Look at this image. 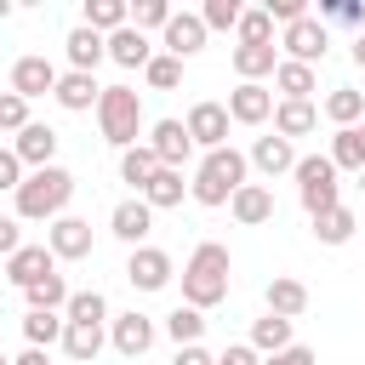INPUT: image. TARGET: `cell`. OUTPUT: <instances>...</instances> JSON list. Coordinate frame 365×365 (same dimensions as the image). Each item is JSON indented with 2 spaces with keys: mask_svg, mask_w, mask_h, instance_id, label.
<instances>
[{
  "mask_svg": "<svg viewBox=\"0 0 365 365\" xmlns=\"http://www.w3.org/2000/svg\"><path fill=\"white\" fill-rule=\"evenodd\" d=\"M63 46H68V68H80V74H97V63L108 57V40H103V34H91L86 23H80V29H68V40H63Z\"/></svg>",
  "mask_w": 365,
  "mask_h": 365,
  "instance_id": "44dd1931",
  "label": "cell"
},
{
  "mask_svg": "<svg viewBox=\"0 0 365 365\" xmlns=\"http://www.w3.org/2000/svg\"><path fill=\"white\" fill-rule=\"evenodd\" d=\"M279 46H285V63H308V68H314V63L325 57V46H331V29L308 11V17H297V23L279 34Z\"/></svg>",
  "mask_w": 365,
  "mask_h": 365,
  "instance_id": "8992f818",
  "label": "cell"
},
{
  "mask_svg": "<svg viewBox=\"0 0 365 365\" xmlns=\"http://www.w3.org/2000/svg\"><path fill=\"white\" fill-rule=\"evenodd\" d=\"M205 34H211V29L200 23V11H177V17L165 23V51L182 63V57H194V51L205 46Z\"/></svg>",
  "mask_w": 365,
  "mask_h": 365,
  "instance_id": "e0dca14e",
  "label": "cell"
},
{
  "mask_svg": "<svg viewBox=\"0 0 365 365\" xmlns=\"http://www.w3.org/2000/svg\"><path fill=\"white\" fill-rule=\"evenodd\" d=\"M11 154H17L23 165L46 171V165H51V154H57V131H51V125H40V120H29V125L17 131V143H11Z\"/></svg>",
  "mask_w": 365,
  "mask_h": 365,
  "instance_id": "2e32d148",
  "label": "cell"
},
{
  "mask_svg": "<svg viewBox=\"0 0 365 365\" xmlns=\"http://www.w3.org/2000/svg\"><path fill=\"white\" fill-rule=\"evenodd\" d=\"M154 171H160V154H154L148 143H137V148H125V154H120V182H131L137 194L154 182Z\"/></svg>",
  "mask_w": 365,
  "mask_h": 365,
  "instance_id": "4316f807",
  "label": "cell"
},
{
  "mask_svg": "<svg viewBox=\"0 0 365 365\" xmlns=\"http://www.w3.org/2000/svg\"><path fill=\"white\" fill-rule=\"evenodd\" d=\"M182 125H188L194 148H205V154H211V148H228V103H211V97H205V103L188 108Z\"/></svg>",
  "mask_w": 365,
  "mask_h": 365,
  "instance_id": "52a82bcc",
  "label": "cell"
},
{
  "mask_svg": "<svg viewBox=\"0 0 365 365\" xmlns=\"http://www.w3.org/2000/svg\"><path fill=\"white\" fill-rule=\"evenodd\" d=\"M274 68H279V51L274 46H234V74L245 86H262V74H274Z\"/></svg>",
  "mask_w": 365,
  "mask_h": 365,
  "instance_id": "cb8c5ba5",
  "label": "cell"
},
{
  "mask_svg": "<svg viewBox=\"0 0 365 365\" xmlns=\"http://www.w3.org/2000/svg\"><path fill=\"white\" fill-rule=\"evenodd\" d=\"M359 114H365V91H354V86H336V91L325 97V120H336V131L359 125Z\"/></svg>",
  "mask_w": 365,
  "mask_h": 365,
  "instance_id": "1f68e13d",
  "label": "cell"
},
{
  "mask_svg": "<svg viewBox=\"0 0 365 365\" xmlns=\"http://www.w3.org/2000/svg\"><path fill=\"white\" fill-rule=\"evenodd\" d=\"M240 11H245L240 0H205L200 6V23L205 29H240Z\"/></svg>",
  "mask_w": 365,
  "mask_h": 365,
  "instance_id": "60d3db41",
  "label": "cell"
},
{
  "mask_svg": "<svg viewBox=\"0 0 365 365\" xmlns=\"http://www.w3.org/2000/svg\"><path fill=\"white\" fill-rule=\"evenodd\" d=\"M274 86H279V103H308L319 80H314L308 63H279V68H274Z\"/></svg>",
  "mask_w": 365,
  "mask_h": 365,
  "instance_id": "d4e9b609",
  "label": "cell"
},
{
  "mask_svg": "<svg viewBox=\"0 0 365 365\" xmlns=\"http://www.w3.org/2000/svg\"><path fill=\"white\" fill-rule=\"evenodd\" d=\"M268 17H274V23H285V29H291V23H297V17H308V6H302V0H268Z\"/></svg>",
  "mask_w": 365,
  "mask_h": 365,
  "instance_id": "bcb514c9",
  "label": "cell"
},
{
  "mask_svg": "<svg viewBox=\"0 0 365 365\" xmlns=\"http://www.w3.org/2000/svg\"><path fill=\"white\" fill-rule=\"evenodd\" d=\"M11 91L23 97V103H34V97H46V91H57V68L46 63V57H17L11 63Z\"/></svg>",
  "mask_w": 365,
  "mask_h": 365,
  "instance_id": "5bb4252c",
  "label": "cell"
},
{
  "mask_svg": "<svg viewBox=\"0 0 365 365\" xmlns=\"http://www.w3.org/2000/svg\"><path fill=\"white\" fill-rule=\"evenodd\" d=\"M108 57H114L120 68H148V63H154V46H148V34H143V29H131V23H125V29H114V34H108Z\"/></svg>",
  "mask_w": 365,
  "mask_h": 365,
  "instance_id": "d6986e66",
  "label": "cell"
},
{
  "mask_svg": "<svg viewBox=\"0 0 365 365\" xmlns=\"http://www.w3.org/2000/svg\"><path fill=\"white\" fill-rule=\"evenodd\" d=\"M228 211H234V222L257 228V222H268V217H274V194H268L262 182H245V188L228 200Z\"/></svg>",
  "mask_w": 365,
  "mask_h": 365,
  "instance_id": "7402d4cb",
  "label": "cell"
},
{
  "mask_svg": "<svg viewBox=\"0 0 365 365\" xmlns=\"http://www.w3.org/2000/svg\"><path fill=\"white\" fill-rule=\"evenodd\" d=\"M0 188H11V194L23 188V160H17L11 148H0Z\"/></svg>",
  "mask_w": 365,
  "mask_h": 365,
  "instance_id": "f6af8a7d",
  "label": "cell"
},
{
  "mask_svg": "<svg viewBox=\"0 0 365 365\" xmlns=\"http://www.w3.org/2000/svg\"><path fill=\"white\" fill-rule=\"evenodd\" d=\"M108 228H114V240H125L131 251L154 234V211H148V200L137 194V200H120L114 211H108Z\"/></svg>",
  "mask_w": 365,
  "mask_h": 365,
  "instance_id": "7c38bea8",
  "label": "cell"
},
{
  "mask_svg": "<svg viewBox=\"0 0 365 365\" xmlns=\"http://www.w3.org/2000/svg\"><path fill=\"white\" fill-rule=\"evenodd\" d=\"M171 17H177V11H171L165 0H137V6H131V29H165Z\"/></svg>",
  "mask_w": 365,
  "mask_h": 365,
  "instance_id": "7bdbcfd3",
  "label": "cell"
},
{
  "mask_svg": "<svg viewBox=\"0 0 365 365\" xmlns=\"http://www.w3.org/2000/svg\"><path fill=\"white\" fill-rule=\"evenodd\" d=\"M171 365H217V359H211V354L194 342V348H177V359H171Z\"/></svg>",
  "mask_w": 365,
  "mask_h": 365,
  "instance_id": "f907efd6",
  "label": "cell"
},
{
  "mask_svg": "<svg viewBox=\"0 0 365 365\" xmlns=\"http://www.w3.org/2000/svg\"><path fill=\"white\" fill-rule=\"evenodd\" d=\"M217 365H262V359H257V348H251V342H234V348H222V354H217Z\"/></svg>",
  "mask_w": 365,
  "mask_h": 365,
  "instance_id": "c3c4849f",
  "label": "cell"
},
{
  "mask_svg": "<svg viewBox=\"0 0 365 365\" xmlns=\"http://www.w3.org/2000/svg\"><path fill=\"white\" fill-rule=\"evenodd\" d=\"M228 297V245H217V240H200L194 251H188V262H182V302L188 308H217Z\"/></svg>",
  "mask_w": 365,
  "mask_h": 365,
  "instance_id": "6da1fadb",
  "label": "cell"
},
{
  "mask_svg": "<svg viewBox=\"0 0 365 365\" xmlns=\"http://www.w3.org/2000/svg\"><path fill=\"white\" fill-rule=\"evenodd\" d=\"M46 245H51L57 262H80V257H91V222L86 217H57L46 228Z\"/></svg>",
  "mask_w": 365,
  "mask_h": 365,
  "instance_id": "30bf717a",
  "label": "cell"
},
{
  "mask_svg": "<svg viewBox=\"0 0 365 365\" xmlns=\"http://www.w3.org/2000/svg\"><path fill=\"white\" fill-rule=\"evenodd\" d=\"M291 325H297V319L262 314V319L251 325V348H257V354H279V348H291Z\"/></svg>",
  "mask_w": 365,
  "mask_h": 365,
  "instance_id": "836d02e7",
  "label": "cell"
},
{
  "mask_svg": "<svg viewBox=\"0 0 365 365\" xmlns=\"http://www.w3.org/2000/svg\"><path fill=\"white\" fill-rule=\"evenodd\" d=\"M240 46H274V17H268V6H257V11H240Z\"/></svg>",
  "mask_w": 365,
  "mask_h": 365,
  "instance_id": "ab89813d",
  "label": "cell"
},
{
  "mask_svg": "<svg viewBox=\"0 0 365 365\" xmlns=\"http://www.w3.org/2000/svg\"><path fill=\"white\" fill-rule=\"evenodd\" d=\"M268 114H274V91H268V86H245V80H240V86L228 91V120H234V125H262Z\"/></svg>",
  "mask_w": 365,
  "mask_h": 365,
  "instance_id": "9a60e30c",
  "label": "cell"
},
{
  "mask_svg": "<svg viewBox=\"0 0 365 365\" xmlns=\"http://www.w3.org/2000/svg\"><path fill=\"white\" fill-rule=\"evenodd\" d=\"M131 23V6L125 0H86V29L91 34H114Z\"/></svg>",
  "mask_w": 365,
  "mask_h": 365,
  "instance_id": "4dcf8cb0",
  "label": "cell"
},
{
  "mask_svg": "<svg viewBox=\"0 0 365 365\" xmlns=\"http://www.w3.org/2000/svg\"><path fill=\"white\" fill-rule=\"evenodd\" d=\"M262 365H314V348H302V342H291V348H279V354H268Z\"/></svg>",
  "mask_w": 365,
  "mask_h": 365,
  "instance_id": "7dc6e473",
  "label": "cell"
},
{
  "mask_svg": "<svg viewBox=\"0 0 365 365\" xmlns=\"http://www.w3.org/2000/svg\"><path fill=\"white\" fill-rule=\"evenodd\" d=\"M97 131H103V143H114L120 154L137 148V131H143V97H137L131 86H103V97H97Z\"/></svg>",
  "mask_w": 365,
  "mask_h": 365,
  "instance_id": "277c9868",
  "label": "cell"
},
{
  "mask_svg": "<svg viewBox=\"0 0 365 365\" xmlns=\"http://www.w3.org/2000/svg\"><path fill=\"white\" fill-rule=\"evenodd\" d=\"M46 274H57V257H51V245H23V251H11V257H6V279H11L17 291L40 285Z\"/></svg>",
  "mask_w": 365,
  "mask_h": 365,
  "instance_id": "4fadbf2b",
  "label": "cell"
},
{
  "mask_svg": "<svg viewBox=\"0 0 365 365\" xmlns=\"http://www.w3.org/2000/svg\"><path fill=\"white\" fill-rule=\"evenodd\" d=\"M359 137H365V125H359Z\"/></svg>",
  "mask_w": 365,
  "mask_h": 365,
  "instance_id": "9f6ffc18",
  "label": "cell"
},
{
  "mask_svg": "<svg viewBox=\"0 0 365 365\" xmlns=\"http://www.w3.org/2000/svg\"><path fill=\"white\" fill-rule=\"evenodd\" d=\"M154 336H160V331H154V319H148V314H137V308H131V314H120V319L108 325V342H114V354H120V359H143V354L154 348Z\"/></svg>",
  "mask_w": 365,
  "mask_h": 365,
  "instance_id": "ba28073f",
  "label": "cell"
},
{
  "mask_svg": "<svg viewBox=\"0 0 365 365\" xmlns=\"http://www.w3.org/2000/svg\"><path fill=\"white\" fill-rule=\"evenodd\" d=\"M11 251H23V234H17L11 217H0V257H11Z\"/></svg>",
  "mask_w": 365,
  "mask_h": 365,
  "instance_id": "681fc988",
  "label": "cell"
},
{
  "mask_svg": "<svg viewBox=\"0 0 365 365\" xmlns=\"http://www.w3.org/2000/svg\"><path fill=\"white\" fill-rule=\"evenodd\" d=\"M143 80H148V86H154V91H171V86H177V80H182V63H177V57H171V51H160V57H154V63H148V68H143Z\"/></svg>",
  "mask_w": 365,
  "mask_h": 365,
  "instance_id": "b9f144b4",
  "label": "cell"
},
{
  "mask_svg": "<svg viewBox=\"0 0 365 365\" xmlns=\"http://www.w3.org/2000/svg\"><path fill=\"white\" fill-rule=\"evenodd\" d=\"M6 17H11V0H0V23H6Z\"/></svg>",
  "mask_w": 365,
  "mask_h": 365,
  "instance_id": "f5cc1de1",
  "label": "cell"
},
{
  "mask_svg": "<svg viewBox=\"0 0 365 365\" xmlns=\"http://www.w3.org/2000/svg\"><path fill=\"white\" fill-rule=\"evenodd\" d=\"M63 354L80 359V365H91V359L103 354V325H74V319H68V331H63Z\"/></svg>",
  "mask_w": 365,
  "mask_h": 365,
  "instance_id": "e575fe53",
  "label": "cell"
},
{
  "mask_svg": "<svg viewBox=\"0 0 365 365\" xmlns=\"http://www.w3.org/2000/svg\"><path fill=\"white\" fill-rule=\"evenodd\" d=\"M182 194H188V182H182V171H171V165H160V171H154V182L143 188L148 211H171V205H182Z\"/></svg>",
  "mask_w": 365,
  "mask_h": 365,
  "instance_id": "83f0119b",
  "label": "cell"
},
{
  "mask_svg": "<svg viewBox=\"0 0 365 365\" xmlns=\"http://www.w3.org/2000/svg\"><path fill=\"white\" fill-rule=\"evenodd\" d=\"M63 331H68V319H57V314H40V308L23 314V336H29V348H51V342H63Z\"/></svg>",
  "mask_w": 365,
  "mask_h": 365,
  "instance_id": "8d00e7d4",
  "label": "cell"
},
{
  "mask_svg": "<svg viewBox=\"0 0 365 365\" xmlns=\"http://www.w3.org/2000/svg\"><path fill=\"white\" fill-rule=\"evenodd\" d=\"M68 114H80V108H97V97H103V86H97V74H80V68H68V74H57V91H51Z\"/></svg>",
  "mask_w": 365,
  "mask_h": 365,
  "instance_id": "ffe728a7",
  "label": "cell"
},
{
  "mask_svg": "<svg viewBox=\"0 0 365 365\" xmlns=\"http://www.w3.org/2000/svg\"><path fill=\"white\" fill-rule=\"evenodd\" d=\"M23 297H29V308L57 314V308H68V297H74V291H68V279H63V274H46V279H40V285H29Z\"/></svg>",
  "mask_w": 365,
  "mask_h": 365,
  "instance_id": "d590c367",
  "label": "cell"
},
{
  "mask_svg": "<svg viewBox=\"0 0 365 365\" xmlns=\"http://www.w3.org/2000/svg\"><path fill=\"white\" fill-rule=\"evenodd\" d=\"M319 125V108L314 103H274V131L291 143V137H308Z\"/></svg>",
  "mask_w": 365,
  "mask_h": 365,
  "instance_id": "484cf974",
  "label": "cell"
},
{
  "mask_svg": "<svg viewBox=\"0 0 365 365\" xmlns=\"http://www.w3.org/2000/svg\"><path fill=\"white\" fill-rule=\"evenodd\" d=\"M148 148L160 154V165L182 171V165H188V154H194V137H188V125H182V120H154V125H148Z\"/></svg>",
  "mask_w": 365,
  "mask_h": 365,
  "instance_id": "9c48e42d",
  "label": "cell"
},
{
  "mask_svg": "<svg viewBox=\"0 0 365 365\" xmlns=\"http://www.w3.org/2000/svg\"><path fill=\"white\" fill-rule=\"evenodd\" d=\"M302 308H308V285H302V279H291V274H274V279H268V314L297 319Z\"/></svg>",
  "mask_w": 365,
  "mask_h": 365,
  "instance_id": "603a6c76",
  "label": "cell"
},
{
  "mask_svg": "<svg viewBox=\"0 0 365 365\" xmlns=\"http://www.w3.org/2000/svg\"><path fill=\"white\" fill-rule=\"evenodd\" d=\"M68 200H74V177H68L63 165L29 171L23 188H17V217H29V222H57V217H68Z\"/></svg>",
  "mask_w": 365,
  "mask_h": 365,
  "instance_id": "7a4b0ae2",
  "label": "cell"
},
{
  "mask_svg": "<svg viewBox=\"0 0 365 365\" xmlns=\"http://www.w3.org/2000/svg\"><path fill=\"white\" fill-rule=\"evenodd\" d=\"M245 171H251V160H245L240 148H211V154L200 160L188 194H194L200 205H228V200L245 188Z\"/></svg>",
  "mask_w": 365,
  "mask_h": 365,
  "instance_id": "3957f363",
  "label": "cell"
},
{
  "mask_svg": "<svg viewBox=\"0 0 365 365\" xmlns=\"http://www.w3.org/2000/svg\"><path fill=\"white\" fill-rule=\"evenodd\" d=\"M359 188H365V171H359Z\"/></svg>",
  "mask_w": 365,
  "mask_h": 365,
  "instance_id": "db71d44e",
  "label": "cell"
},
{
  "mask_svg": "<svg viewBox=\"0 0 365 365\" xmlns=\"http://www.w3.org/2000/svg\"><path fill=\"white\" fill-rule=\"evenodd\" d=\"M319 23L331 29H359L365 34V0H319Z\"/></svg>",
  "mask_w": 365,
  "mask_h": 365,
  "instance_id": "f35d334b",
  "label": "cell"
},
{
  "mask_svg": "<svg viewBox=\"0 0 365 365\" xmlns=\"http://www.w3.org/2000/svg\"><path fill=\"white\" fill-rule=\"evenodd\" d=\"M297 194H302V211H308V217H319V211L342 205V200H336V194H342V182H336L331 154H302V160H297Z\"/></svg>",
  "mask_w": 365,
  "mask_h": 365,
  "instance_id": "5b68a950",
  "label": "cell"
},
{
  "mask_svg": "<svg viewBox=\"0 0 365 365\" xmlns=\"http://www.w3.org/2000/svg\"><path fill=\"white\" fill-rule=\"evenodd\" d=\"M29 125V103L17 91H0V131H23Z\"/></svg>",
  "mask_w": 365,
  "mask_h": 365,
  "instance_id": "ee69618b",
  "label": "cell"
},
{
  "mask_svg": "<svg viewBox=\"0 0 365 365\" xmlns=\"http://www.w3.org/2000/svg\"><path fill=\"white\" fill-rule=\"evenodd\" d=\"M63 319H74V325H108V302H103V291H74L68 308H63Z\"/></svg>",
  "mask_w": 365,
  "mask_h": 365,
  "instance_id": "74e56055",
  "label": "cell"
},
{
  "mask_svg": "<svg viewBox=\"0 0 365 365\" xmlns=\"http://www.w3.org/2000/svg\"><path fill=\"white\" fill-rule=\"evenodd\" d=\"M171 274H177V268H171V257H165L160 245H137L131 262H125V279H131L137 291H165Z\"/></svg>",
  "mask_w": 365,
  "mask_h": 365,
  "instance_id": "8fae6325",
  "label": "cell"
},
{
  "mask_svg": "<svg viewBox=\"0 0 365 365\" xmlns=\"http://www.w3.org/2000/svg\"><path fill=\"white\" fill-rule=\"evenodd\" d=\"M245 160H251V165H257L262 177H279V171H297V160H302V154H297V148H291V143H285V137L274 131V137H257Z\"/></svg>",
  "mask_w": 365,
  "mask_h": 365,
  "instance_id": "ac0fdd59",
  "label": "cell"
},
{
  "mask_svg": "<svg viewBox=\"0 0 365 365\" xmlns=\"http://www.w3.org/2000/svg\"><path fill=\"white\" fill-rule=\"evenodd\" d=\"M165 336H171L177 348H194V342L205 336V314H200V308H188V302H177V308L165 314Z\"/></svg>",
  "mask_w": 365,
  "mask_h": 365,
  "instance_id": "f546056e",
  "label": "cell"
},
{
  "mask_svg": "<svg viewBox=\"0 0 365 365\" xmlns=\"http://www.w3.org/2000/svg\"><path fill=\"white\" fill-rule=\"evenodd\" d=\"M354 63L365 68V34H354Z\"/></svg>",
  "mask_w": 365,
  "mask_h": 365,
  "instance_id": "816d5d0a",
  "label": "cell"
},
{
  "mask_svg": "<svg viewBox=\"0 0 365 365\" xmlns=\"http://www.w3.org/2000/svg\"><path fill=\"white\" fill-rule=\"evenodd\" d=\"M0 365H11V359H6V354H0Z\"/></svg>",
  "mask_w": 365,
  "mask_h": 365,
  "instance_id": "11a10c76",
  "label": "cell"
},
{
  "mask_svg": "<svg viewBox=\"0 0 365 365\" xmlns=\"http://www.w3.org/2000/svg\"><path fill=\"white\" fill-rule=\"evenodd\" d=\"M354 228H359V217H354L348 205H331V211L314 217V240H319V245H348Z\"/></svg>",
  "mask_w": 365,
  "mask_h": 365,
  "instance_id": "f1b7e54d",
  "label": "cell"
},
{
  "mask_svg": "<svg viewBox=\"0 0 365 365\" xmlns=\"http://www.w3.org/2000/svg\"><path fill=\"white\" fill-rule=\"evenodd\" d=\"M331 165L336 171H365V137H359V125H348V131H336L331 137Z\"/></svg>",
  "mask_w": 365,
  "mask_h": 365,
  "instance_id": "d6a6232c",
  "label": "cell"
}]
</instances>
